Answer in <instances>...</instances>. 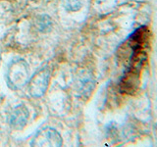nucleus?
I'll use <instances>...</instances> for the list:
<instances>
[{
	"instance_id": "f257e3e1",
	"label": "nucleus",
	"mask_w": 157,
	"mask_h": 147,
	"mask_svg": "<svg viewBox=\"0 0 157 147\" xmlns=\"http://www.w3.org/2000/svg\"><path fill=\"white\" fill-rule=\"evenodd\" d=\"M29 77L28 63L23 59H16L9 64L6 74L8 86L11 89H21L27 85Z\"/></svg>"
},
{
	"instance_id": "f03ea898",
	"label": "nucleus",
	"mask_w": 157,
	"mask_h": 147,
	"mask_svg": "<svg viewBox=\"0 0 157 147\" xmlns=\"http://www.w3.org/2000/svg\"><path fill=\"white\" fill-rule=\"evenodd\" d=\"M50 75L51 72L48 68H42L34 74L28 81V90L29 94L34 98L41 97L48 87Z\"/></svg>"
},
{
	"instance_id": "7ed1b4c3",
	"label": "nucleus",
	"mask_w": 157,
	"mask_h": 147,
	"mask_svg": "<svg viewBox=\"0 0 157 147\" xmlns=\"http://www.w3.org/2000/svg\"><path fill=\"white\" fill-rule=\"evenodd\" d=\"M62 145V137L60 134L52 127H44L37 131L31 142V146H54Z\"/></svg>"
},
{
	"instance_id": "20e7f679",
	"label": "nucleus",
	"mask_w": 157,
	"mask_h": 147,
	"mask_svg": "<svg viewBox=\"0 0 157 147\" xmlns=\"http://www.w3.org/2000/svg\"><path fill=\"white\" fill-rule=\"evenodd\" d=\"M140 83V72L129 68L120 81V91L124 94L132 95L139 89Z\"/></svg>"
},
{
	"instance_id": "39448f33",
	"label": "nucleus",
	"mask_w": 157,
	"mask_h": 147,
	"mask_svg": "<svg viewBox=\"0 0 157 147\" xmlns=\"http://www.w3.org/2000/svg\"><path fill=\"white\" fill-rule=\"evenodd\" d=\"M29 117V112L28 108L24 104L17 105L10 112L8 116V123L13 129L22 130L27 125Z\"/></svg>"
},
{
	"instance_id": "423d86ee",
	"label": "nucleus",
	"mask_w": 157,
	"mask_h": 147,
	"mask_svg": "<svg viewBox=\"0 0 157 147\" xmlns=\"http://www.w3.org/2000/svg\"><path fill=\"white\" fill-rule=\"evenodd\" d=\"M150 38V31L147 27H140L132 32L128 40L130 48L132 50L136 49H145L148 45Z\"/></svg>"
},
{
	"instance_id": "0eeeda50",
	"label": "nucleus",
	"mask_w": 157,
	"mask_h": 147,
	"mask_svg": "<svg viewBox=\"0 0 157 147\" xmlns=\"http://www.w3.org/2000/svg\"><path fill=\"white\" fill-rule=\"evenodd\" d=\"M76 87L78 92L80 93L81 96L87 97L92 92L94 88V81L90 73L86 71H82L77 76Z\"/></svg>"
},
{
	"instance_id": "6e6552de",
	"label": "nucleus",
	"mask_w": 157,
	"mask_h": 147,
	"mask_svg": "<svg viewBox=\"0 0 157 147\" xmlns=\"http://www.w3.org/2000/svg\"><path fill=\"white\" fill-rule=\"evenodd\" d=\"M36 28L39 32H47L52 28V21L47 15H41L36 20Z\"/></svg>"
},
{
	"instance_id": "1a4fd4ad",
	"label": "nucleus",
	"mask_w": 157,
	"mask_h": 147,
	"mask_svg": "<svg viewBox=\"0 0 157 147\" xmlns=\"http://www.w3.org/2000/svg\"><path fill=\"white\" fill-rule=\"evenodd\" d=\"M83 1L85 0H62V4L67 11L76 12L82 7Z\"/></svg>"
}]
</instances>
